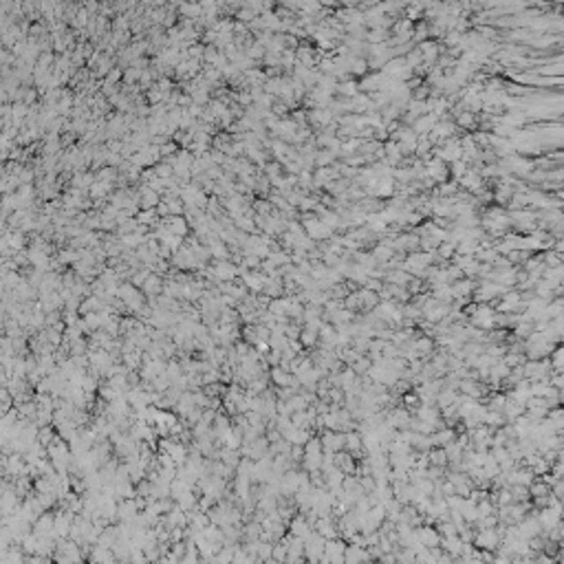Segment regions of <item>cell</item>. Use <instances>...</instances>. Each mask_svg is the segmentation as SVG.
Returning <instances> with one entry per match:
<instances>
[{
	"mask_svg": "<svg viewBox=\"0 0 564 564\" xmlns=\"http://www.w3.org/2000/svg\"><path fill=\"white\" fill-rule=\"evenodd\" d=\"M412 276L408 271H403L401 267H397V269H388L386 273H383V282H393V285H399V287H406L408 285V280Z\"/></svg>",
	"mask_w": 564,
	"mask_h": 564,
	"instance_id": "cell-15",
	"label": "cell"
},
{
	"mask_svg": "<svg viewBox=\"0 0 564 564\" xmlns=\"http://www.w3.org/2000/svg\"><path fill=\"white\" fill-rule=\"evenodd\" d=\"M5 381H7V375H5L3 368H0V386H5Z\"/></svg>",
	"mask_w": 564,
	"mask_h": 564,
	"instance_id": "cell-45",
	"label": "cell"
},
{
	"mask_svg": "<svg viewBox=\"0 0 564 564\" xmlns=\"http://www.w3.org/2000/svg\"><path fill=\"white\" fill-rule=\"evenodd\" d=\"M307 406H309V401H307V399H304L300 393H295V395L287 401V408L291 410V412H295V410H307Z\"/></svg>",
	"mask_w": 564,
	"mask_h": 564,
	"instance_id": "cell-31",
	"label": "cell"
},
{
	"mask_svg": "<svg viewBox=\"0 0 564 564\" xmlns=\"http://www.w3.org/2000/svg\"><path fill=\"white\" fill-rule=\"evenodd\" d=\"M344 450L350 452L352 456H355L357 461L364 456V448H362V434L357 432V430H350V432H344Z\"/></svg>",
	"mask_w": 564,
	"mask_h": 564,
	"instance_id": "cell-7",
	"label": "cell"
},
{
	"mask_svg": "<svg viewBox=\"0 0 564 564\" xmlns=\"http://www.w3.org/2000/svg\"><path fill=\"white\" fill-rule=\"evenodd\" d=\"M344 549H346V542L342 538H331L324 542V553L320 562H333V564H344Z\"/></svg>",
	"mask_w": 564,
	"mask_h": 564,
	"instance_id": "cell-2",
	"label": "cell"
},
{
	"mask_svg": "<svg viewBox=\"0 0 564 564\" xmlns=\"http://www.w3.org/2000/svg\"><path fill=\"white\" fill-rule=\"evenodd\" d=\"M531 507H534V509L549 507V494H547V496H534V498H531Z\"/></svg>",
	"mask_w": 564,
	"mask_h": 564,
	"instance_id": "cell-40",
	"label": "cell"
},
{
	"mask_svg": "<svg viewBox=\"0 0 564 564\" xmlns=\"http://www.w3.org/2000/svg\"><path fill=\"white\" fill-rule=\"evenodd\" d=\"M300 344L304 348H315L318 346V333L315 331H311V328H307V326H302V331H300Z\"/></svg>",
	"mask_w": 564,
	"mask_h": 564,
	"instance_id": "cell-24",
	"label": "cell"
},
{
	"mask_svg": "<svg viewBox=\"0 0 564 564\" xmlns=\"http://www.w3.org/2000/svg\"><path fill=\"white\" fill-rule=\"evenodd\" d=\"M320 441H322L324 450H331V452L344 450V432H340V430H322L320 432Z\"/></svg>",
	"mask_w": 564,
	"mask_h": 564,
	"instance_id": "cell-6",
	"label": "cell"
},
{
	"mask_svg": "<svg viewBox=\"0 0 564 564\" xmlns=\"http://www.w3.org/2000/svg\"><path fill=\"white\" fill-rule=\"evenodd\" d=\"M520 414H524V403L514 401V399L507 397V403H505V408H503V417L507 419V423H514L516 419L520 417Z\"/></svg>",
	"mask_w": 564,
	"mask_h": 564,
	"instance_id": "cell-14",
	"label": "cell"
},
{
	"mask_svg": "<svg viewBox=\"0 0 564 564\" xmlns=\"http://www.w3.org/2000/svg\"><path fill=\"white\" fill-rule=\"evenodd\" d=\"M551 494L553 496H558V498H564V481L562 479H558L551 485Z\"/></svg>",
	"mask_w": 564,
	"mask_h": 564,
	"instance_id": "cell-42",
	"label": "cell"
},
{
	"mask_svg": "<svg viewBox=\"0 0 564 564\" xmlns=\"http://www.w3.org/2000/svg\"><path fill=\"white\" fill-rule=\"evenodd\" d=\"M476 512H479V518H481V516H487V514L496 512V505H494L489 498H483V500L476 503Z\"/></svg>",
	"mask_w": 564,
	"mask_h": 564,
	"instance_id": "cell-33",
	"label": "cell"
},
{
	"mask_svg": "<svg viewBox=\"0 0 564 564\" xmlns=\"http://www.w3.org/2000/svg\"><path fill=\"white\" fill-rule=\"evenodd\" d=\"M362 287H366V289H371V291H381V287H383V280H379V278H371L368 276L366 280H364V285Z\"/></svg>",
	"mask_w": 564,
	"mask_h": 564,
	"instance_id": "cell-39",
	"label": "cell"
},
{
	"mask_svg": "<svg viewBox=\"0 0 564 564\" xmlns=\"http://www.w3.org/2000/svg\"><path fill=\"white\" fill-rule=\"evenodd\" d=\"M456 397H459V390H452V388H441L436 393V399H434V406L438 410L445 408V406H450L456 401Z\"/></svg>",
	"mask_w": 564,
	"mask_h": 564,
	"instance_id": "cell-17",
	"label": "cell"
},
{
	"mask_svg": "<svg viewBox=\"0 0 564 564\" xmlns=\"http://www.w3.org/2000/svg\"><path fill=\"white\" fill-rule=\"evenodd\" d=\"M357 562H371V555H368L366 547L346 542V549H344V564H357Z\"/></svg>",
	"mask_w": 564,
	"mask_h": 564,
	"instance_id": "cell-8",
	"label": "cell"
},
{
	"mask_svg": "<svg viewBox=\"0 0 564 564\" xmlns=\"http://www.w3.org/2000/svg\"><path fill=\"white\" fill-rule=\"evenodd\" d=\"M383 509H386V518L388 520H399V516H401V509H403V505L399 503L397 498H388V500H383Z\"/></svg>",
	"mask_w": 564,
	"mask_h": 564,
	"instance_id": "cell-19",
	"label": "cell"
},
{
	"mask_svg": "<svg viewBox=\"0 0 564 564\" xmlns=\"http://www.w3.org/2000/svg\"><path fill=\"white\" fill-rule=\"evenodd\" d=\"M426 476L430 481H434V483H441L445 479V467H438V465H428L426 469Z\"/></svg>",
	"mask_w": 564,
	"mask_h": 564,
	"instance_id": "cell-32",
	"label": "cell"
},
{
	"mask_svg": "<svg viewBox=\"0 0 564 564\" xmlns=\"http://www.w3.org/2000/svg\"><path fill=\"white\" fill-rule=\"evenodd\" d=\"M371 364H373V362H371V357H368V355H359V357L355 359V362L350 364V368H352V371H355V373L359 375V377H362V375H366V373H368V368H371Z\"/></svg>",
	"mask_w": 564,
	"mask_h": 564,
	"instance_id": "cell-29",
	"label": "cell"
},
{
	"mask_svg": "<svg viewBox=\"0 0 564 564\" xmlns=\"http://www.w3.org/2000/svg\"><path fill=\"white\" fill-rule=\"evenodd\" d=\"M291 423H293L295 428H307V430H311V419H309L307 410H295V412H291Z\"/></svg>",
	"mask_w": 564,
	"mask_h": 564,
	"instance_id": "cell-28",
	"label": "cell"
},
{
	"mask_svg": "<svg viewBox=\"0 0 564 564\" xmlns=\"http://www.w3.org/2000/svg\"><path fill=\"white\" fill-rule=\"evenodd\" d=\"M141 291H144L146 297L159 295V293L163 291V276H159V273L150 271V273H148V278L144 280V285H141Z\"/></svg>",
	"mask_w": 564,
	"mask_h": 564,
	"instance_id": "cell-10",
	"label": "cell"
},
{
	"mask_svg": "<svg viewBox=\"0 0 564 564\" xmlns=\"http://www.w3.org/2000/svg\"><path fill=\"white\" fill-rule=\"evenodd\" d=\"M271 547H273V542H267V540H258V547H256L258 562H271Z\"/></svg>",
	"mask_w": 564,
	"mask_h": 564,
	"instance_id": "cell-25",
	"label": "cell"
},
{
	"mask_svg": "<svg viewBox=\"0 0 564 564\" xmlns=\"http://www.w3.org/2000/svg\"><path fill=\"white\" fill-rule=\"evenodd\" d=\"M357 295H359V302H362V313L373 311L379 304V293L377 291H371V289H366V287H359L357 289Z\"/></svg>",
	"mask_w": 564,
	"mask_h": 564,
	"instance_id": "cell-13",
	"label": "cell"
},
{
	"mask_svg": "<svg viewBox=\"0 0 564 564\" xmlns=\"http://www.w3.org/2000/svg\"><path fill=\"white\" fill-rule=\"evenodd\" d=\"M538 520H540V527H542V531H549L558 522H562V514L555 512L553 507H542V509H538Z\"/></svg>",
	"mask_w": 564,
	"mask_h": 564,
	"instance_id": "cell-11",
	"label": "cell"
},
{
	"mask_svg": "<svg viewBox=\"0 0 564 564\" xmlns=\"http://www.w3.org/2000/svg\"><path fill=\"white\" fill-rule=\"evenodd\" d=\"M359 355H362V352L355 350L352 346H344V348H340V352H338V357L344 362V366H350V364L355 362V359H357Z\"/></svg>",
	"mask_w": 564,
	"mask_h": 564,
	"instance_id": "cell-30",
	"label": "cell"
},
{
	"mask_svg": "<svg viewBox=\"0 0 564 564\" xmlns=\"http://www.w3.org/2000/svg\"><path fill=\"white\" fill-rule=\"evenodd\" d=\"M53 512H49V509H46V512H42L40 516H38V518L33 520V534L38 536V538H44V536H53V538H58L56 536V531H53Z\"/></svg>",
	"mask_w": 564,
	"mask_h": 564,
	"instance_id": "cell-5",
	"label": "cell"
},
{
	"mask_svg": "<svg viewBox=\"0 0 564 564\" xmlns=\"http://www.w3.org/2000/svg\"><path fill=\"white\" fill-rule=\"evenodd\" d=\"M509 491H512V503H522V500H531V494L527 485H509Z\"/></svg>",
	"mask_w": 564,
	"mask_h": 564,
	"instance_id": "cell-20",
	"label": "cell"
},
{
	"mask_svg": "<svg viewBox=\"0 0 564 564\" xmlns=\"http://www.w3.org/2000/svg\"><path fill=\"white\" fill-rule=\"evenodd\" d=\"M412 346H414V350H417V355H419L421 359H430V355H432L434 348H436V344H434V338L419 333L417 338L412 340Z\"/></svg>",
	"mask_w": 564,
	"mask_h": 564,
	"instance_id": "cell-9",
	"label": "cell"
},
{
	"mask_svg": "<svg viewBox=\"0 0 564 564\" xmlns=\"http://www.w3.org/2000/svg\"><path fill=\"white\" fill-rule=\"evenodd\" d=\"M80 254H73V252H64L62 254V262H77Z\"/></svg>",
	"mask_w": 564,
	"mask_h": 564,
	"instance_id": "cell-44",
	"label": "cell"
},
{
	"mask_svg": "<svg viewBox=\"0 0 564 564\" xmlns=\"http://www.w3.org/2000/svg\"><path fill=\"white\" fill-rule=\"evenodd\" d=\"M438 547H441L443 551H448L452 558L456 560L459 555H461V549H463V542H461L459 536H452V538H441V544H438Z\"/></svg>",
	"mask_w": 564,
	"mask_h": 564,
	"instance_id": "cell-16",
	"label": "cell"
},
{
	"mask_svg": "<svg viewBox=\"0 0 564 564\" xmlns=\"http://www.w3.org/2000/svg\"><path fill=\"white\" fill-rule=\"evenodd\" d=\"M549 386L551 388H564V373H555V371H551L549 373Z\"/></svg>",
	"mask_w": 564,
	"mask_h": 564,
	"instance_id": "cell-38",
	"label": "cell"
},
{
	"mask_svg": "<svg viewBox=\"0 0 564 564\" xmlns=\"http://www.w3.org/2000/svg\"><path fill=\"white\" fill-rule=\"evenodd\" d=\"M549 491H551V487H549V485H547V483L540 481L538 476H536V479L529 483V494H531V498H534V496H547V494H549Z\"/></svg>",
	"mask_w": 564,
	"mask_h": 564,
	"instance_id": "cell-27",
	"label": "cell"
},
{
	"mask_svg": "<svg viewBox=\"0 0 564 564\" xmlns=\"http://www.w3.org/2000/svg\"><path fill=\"white\" fill-rule=\"evenodd\" d=\"M414 531H417V540L423 547H428V549L441 544V534L432 524H419V527H414Z\"/></svg>",
	"mask_w": 564,
	"mask_h": 564,
	"instance_id": "cell-3",
	"label": "cell"
},
{
	"mask_svg": "<svg viewBox=\"0 0 564 564\" xmlns=\"http://www.w3.org/2000/svg\"><path fill=\"white\" fill-rule=\"evenodd\" d=\"M547 538L553 540V542H562V540H564V524L558 522L555 527H551L549 531H547Z\"/></svg>",
	"mask_w": 564,
	"mask_h": 564,
	"instance_id": "cell-34",
	"label": "cell"
},
{
	"mask_svg": "<svg viewBox=\"0 0 564 564\" xmlns=\"http://www.w3.org/2000/svg\"><path fill=\"white\" fill-rule=\"evenodd\" d=\"M428 461H430V465L445 467L448 465V454H445L443 448H430L428 450Z\"/></svg>",
	"mask_w": 564,
	"mask_h": 564,
	"instance_id": "cell-22",
	"label": "cell"
},
{
	"mask_svg": "<svg viewBox=\"0 0 564 564\" xmlns=\"http://www.w3.org/2000/svg\"><path fill=\"white\" fill-rule=\"evenodd\" d=\"M448 514H450V520L456 524V527H463V524H465V520H463V516H461L459 509H448Z\"/></svg>",
	"mask_w": 564,
	"mask_h": 564,
	"instance_id": "cell-41",
	"label": "cell"
},
{
	"mask_svg": "<svg viewBox=\"0 0 564 564\" xmlns=\"http://www.w3.org/2000/svg\"><path fill=\"white\" fill-rule=\"evenodd\" d=\"M240 280H242V285H245L252 293H262V289H265V285H267L269 276H265V273L258 269V271H245V273H240Z\"/></svg>",
	"mask_w": 564,
	"mask_h": 564,
	"instance_id": "cell-4",
	"label": "cell"
},
{
	"mask_svg": "<svg viewBox=\"0 0 564 564\" xmlns=\"http://www.w3.org/2000/svg\"><path fill=\"white\" fill-rule=\"evenodd\" d=\"M549 467H551V463H547V461H544L542 456H538V459H536V463L531 465V472H534L536 476H540V474L549 472Z\"/></svg>",
	"mask_w": 564,
	"mask_h": 564,
	"instance_id": "cell-36",
	"label": "cell"
},
{
	"mask_svg": "<svg viewBox=\"0 0 564 564\" xmlns=\"http://www.w3.org/2000/svg\"><path fill=\"white\" fill-rule=\"evenodd\" d=\"M53 436H56V430H53V423H49V426H42V428H38V434H36V441L42 445V448H46L51 441H53Z\"/></svg>",
	"mask_w": 564,
	"mask_h": 564,
	"instance_id": "cell-23",
	"label": "cell"
},
{
	"mask_svg": "<svg viewBox=\"0 0 564 564\" xmlns=\"http://www.w3.org/2000/svg\"><path fill=\"white\" fill-rule=\"evenodd\" d=\"M503 362L509 366V368H514V366H522L524 362H527V357H524V352H514V350H507L503 357Z\"/></svg>",
	"mask_w": 564,
	"mask_h": 564,
	"instance_id": "cell-26",
	"label": "cell"
},
{
	"mask_svg": "<svg viewBox=\"0 0 564 564\" xmlns=\"http://www.w3.org/2000/svg\"><path fill=\"white\" fill-rule=\"evenodd\" d=\"M311 529H313V527L307 522V518H304L300 512H297L293 518L289 520V524H287V531H289V534H291V536H300L302 540H304V536H307Z\"/></svg>",
	"mask_w": 564,
	"mask_h": 564,
	"instance_id": "cell-12",
	"label": "cell"
},
{
	"mask_svg": "<svg viewBox=\"0 0 564 564\" xmlns=\"http://www.w3.org/2000/svg\"><path fill=\"white\" fill-rule=\"evenodd\" d=\"M500 542H503V538H500L496 527H487V529H479V531H476L472 544L476 547V549H489V551L496 553Z\"/></svg>",
	"mask_w": 564,
	"mask_h": 564,
	"instance_id": "cell-1",
	"label": "cell"
},
{
	"mask_svg": "<svg viewBox=\"0 0 564 564\" xmlns=\"http://www.w3.org/2000/svg\"><path fill=\"white\" fill-rule=\"evenodd\" d=\"M324 430H340V421L335 412H326L324 414Z\"/></svg>",
	"mask_w": 564,
	"mask_h": 564,
	"instance_id": "cell-37",
	"label": "cell"
},
{
	"mask_svg": "<svg viewBox=\"0 0 564 564\" xmlns=\"http://www.w3.org/2000/svg\"><path fill=\"white\" fill-rule=\"evenodd\" d=\"M302 456H304V445H300V443H291V450H289V459H291L293 463L300 465Z\"/></svg>",
	"mask_w": 564,
	"mask_h": 564,
	"instance_id": "cell-35",
	"label": "cell"
},
{
	"mask_svg": "<svg viewBox=\"0 0 564 564\" xmlns=\"http://www.w3.org/2000/svg\"><path fill=\"white\" fill-rule=\"evenodd\" d=\"M485 426H489L491 430H496V428H503L507 419L503 417V412H496V410H487L485 412V419H483Z\"/></svg>",
	"mask_w": 564,
	"mask_h": 564,
	"instance_id": "cell-21",
	"label": "cell"
},
{
	"mask_svg": "<svg viewBox=\"0 0 564 564\" xmlns=\"http://www.w3.org/2000/svg\"><path fill=\"white\" fill-rule=\"evenodd\" d=\"M459 512H461V516H463V520H465V522H476V520H479V512H476V503H472V500H469V498H463V503H461Z\"/></svg>",
	"mask_w": 564,
	"mask_h": 564,
	"instance_id": "cell-18",
	"label": "cell"
},
{
	"mask_svg": "<svg viewBox=\"0 0 564 564\" xmlns=\"http://www.w3.org/2000/svg\"><path fill=\"white\" fill-rule=\"evenodd\" d=\"M459 124H461V126H467V128H472L474 124H476V119H474V115L465 113V115H461V117H459Z\"/></svg>",
	"mask_w": 564,
	"mask_h": 564,
	"instance_id": "cell-43",
	"label": "cell"
}]
</instances>
